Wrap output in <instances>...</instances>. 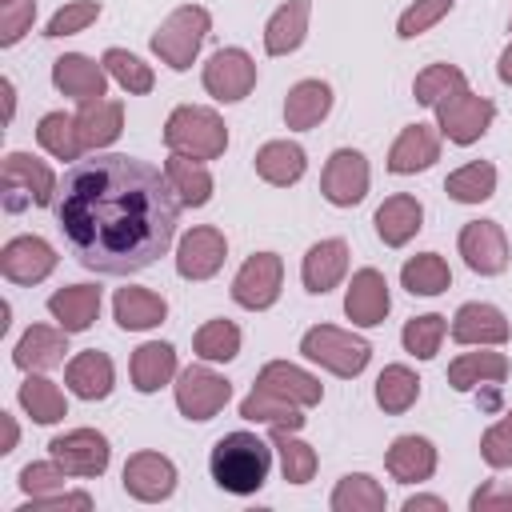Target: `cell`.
Masks as SVG:
<instances>
[{
	"instance_id": "1",
	"label": "cell",
	"mask_w": 512,
	"mask_h": 512,
	"mask_svg": "<svg viewBox=\"0 0 512 512\" xmlns=\"http://www.w3.org/2000/svg\"><path fill=\"white\" fill-rule=\"evenodd\" d=\"M180 196L168 176L136 156L76 160L56 192V228L80 268L128 276L156 264L176 236Z\"/></svg>"
},
{
	"instance_id": "2",
	"label": "cell",
	"mask_w": 512,
	"mask_h": 512,
	"mask_svg": "<svg viewBox=\"0 0 512 512\" xmlns=\"http://www.w3.org/2000/svg\"><path fill=\"white\" fill-rule=\"evenodd\" d=\"M212 480L232 496H252L264 488L272 468V448L256 432H228L212 448Z\"/></svg>"
},
{
	"instance_id": "3",
	"label": "cell",
	"mask_w": 512,
	"mask_h": 512,
	"mask_svg": "<svg viewBox=\"0 0 512 512\" xmlns=\"http://www.w3.org/2000/svg\"><path fill=\"white\" fill-rule=\"evenodd\" d=\"M164 144L192 160H216L228 148V128L212 108L180 104L164 124Z\"/></svg>"
},
{
	"instance_id": "4",
	"label": "cell",
	"mask_w": 512,
	"mask_h": 512,
	"mask_svg": "<svg viewBox=\"0 0 512 512\" xmlns=\"http://www.w3.org/2000/svg\"><path fill=\"white\" fill-rule=\"evenodd\" d=\"M208 28H212L208 8H200V4H180V8L168 12L164 24L152 32V52H156L160 64H168L172 72H184V68H192V60H196V52H200Z\"/></svg>"
},
{
	"instance_id": "5",
	"label": "cell",
	"mask_w": 512,
	"mask_h": 512,
	"mask_svg": "<svg viewBox=\"0 0 512 512\" xmlns=\"http://www.w3.org/2000/svg\"><path fill=\"white\" fill-rule=\"evenodd\" d=\"M300 352L312 364L328 368L332 376H360L368 368V360H372V344L368 340H360V336H352L344 328H332V324L308 328L304 340H300Z\"/></svg>"
},
{
	"instance_id": "6",
	"label": "cell",
	"mask_w": 512,
	"mask_h": 512,
	"mask_svg": "<svg viewBox=\"0 0 512 512\" xmlns=\"http://www.w3.org/2000/svg\"><path fill=\"white\" fill-rule=\"evenodd\" d=\"M0 188H4V208L8 212H20L24 204H36V208H48L56 204V176L44 160L28 156V152H8L4 156V172H0Z\"/></svg>"
},
{
	"instance_id": "7",
	"label": "cell",
	"mask_w": 512,
	"mask_h": 512,
	"mask_svg": "<svg viewBox=\"0 0 512 512\" xmlns=\"http://www.w3.org/2000/svg\"><path fill=\"white\" fill-rule=\"evenodd\" d=\"M496 120V104L488 96H476L468 88L444 96L436 104V128L452 140V144H476Z\"/></svg>"
},
{
	"instance_id": "8",
	"label": "cell",
	"mask_w": 512,
	"mask_h": 512,
	"mask_svg": "<svg viewBox=\"0 0 512 512\" xmlns=\"http://www.w3.org/2000/svg\"><path fill=\"white\" fill-rule=\"evenodd\" d=\"M280 284H284V264L276 252H256L240 264V272L232 276V300L248 312H264L280 300Z\"/></svg>"
},
{
	"instance_id": "9",
	"label": "cell",
	"mask_w": 512,
	"mask_h": 512,
	"mask_svg": "<svg viewBox=\"0 0 512 512\" xmlns=\"http://www.w3.org/2000/svg\"><path fill=\"white\" fill-rule=\"evenodd\" d=\"M228 400H232V384L204 364H192L176 376V408L188 420H212Z\"/></svg>"
},
{
	"instance_id": "10",
	"label": "cell",
	"mask_w": 512,
	"mask_h": 512,
	"mask_svg": "<svg viewBox=\"0 0 512 512\" xmlns=\"http://www.w3.org/2000/svg\"><path fill=\"white\" fill-rule=\"evenodd\" d=\"M204 88L208 96L224 100V104H236L244 100L252 88H256V64L244 48H220L208 56L204 64Z\"/></svg>"
},
{
	"instance_id": "11",
	"label": "cell",
	"mask_w": 512,
	"mask_h": 512,
	"mask_svg": "<svg viewBox=\"0 0 512 512\" xmlns=\"http://www.w3.org/2000/svg\"><path fill=\"white\" fill-rule=\"evenodd\" d=\"M320 192H324V200L336 204V208L360 204L364 192H368V160H364V152H356V148H336V152L328 156V164H324Z\"/></svg>"
},
{
	"instance_id": "12",
	"label": "cell",
	"mask_w": 512,
	"mask_h": 512,
	"mask_svg": "<svg viewBox=\"0 0 512 512\" xmlns=\"http://www.w3.org/2000/svg\"><path fill=\"white\" fill-rule=\"evenodd\" d=\"M48 452H52V460H56L68 476H100V472L108 468V456H112L108 440H104L96 428H72V432H64V436H56V440L48 444Z\"/></svg>"
},
{
	"instance_id": "13",
	"label": "cell",
	"mask_w": 512,
	"mask_h": 512,
	"mask_svg": "<svg viewBox=\"0 0 512 512\" xmlns=\"http://www.w3.org/2000/svg\"><path fill=\"white\" fill-rule=\"evenodd\" d=\"M224 256H228L224 232L212 228V224H200V228L184 232V240L176 248V272L184 280H208L224 268Z\"/></svg>"
},
{
	"instance_id": "14",
	"label": "cell",
	"mask_w": 512,
	"mask_h": 512,
	"mask_svg": "<svg viewBox=\"0 0 512 512\" xmlns=\"http://www.w3.org/2000/svg\"><path fill=\"white\" fill-rule=\"evenodd\" d=\"M124 492L144 504H160L176 492V464L160 452H136L124 464Z\"/></svg>"
},
{
	"instance_id": "15",
	"label": "cell",
	"mask_w": 512,
	"mask_h": 512,
	"mask_svg": "<svg viewBox=\"0 0 512 512\" xmlns=\"http://www.w3.org/2000/svg\"><path fill=\"white\" fill-rule=\"evenodd\" d=\"M460 256L480 276H500L508 268V240L496 220H468L460 228Z\"/></svg>"
},
{
	"instance_id": "16",
	"label": "cell",
	"mask_w": 512,
	"mask_h": 512,
	"mask_svg": "<svg viewBox=\"0 0 512 512\" xmlns=\"http://www.w3.org/2000/svg\"><path fill=\"white\" fill-rule=\"evenodd\" d=\"M52 84L68 100H76V104H96L108 92V68L96 64V60H88V56H80V52H64L52 64Z\"/></svg>"
},
{
	"instance_id": "17",
	"label": "cell",
	"mask_w": 512,
	"mask_h": 512,
	"mask_svg": "<svg viewBox=\"0 0 512 512\" xmlns=\"http://www.w3.org/2000/svg\"><path fill=\"white\" fill-rule=\"evenodd\" d=\"M52 268H56V252L40 236H16L0 248V272L12 284H40L44 276H52Z\"/></svg>"
},
{
	"instance_id": "18",
	"label": "cell",
	"mask_w": 512,
	"mask_h": 512,
	"mask_svg": "<svg viewBox=\"0 0 512 512\" xmlns=\"http://www.w3.org/2000/svg\"><path fill=\"white\" fill-rule=\"evenodd\" d=\"M388 308H392V296H388L384 272L360 268V272L352 276L348 292H344V312H348V320L360 324V328H376V324L388 316Z\"/></svg>"
},
{
	"instance_id": "19",
	"label": "cell",
	"mask_w": 512,
	"mask_h": 512,
	"mask_svg": "<svg viewBox=\"0 0 512 512\" xmlns=\"http://www.w3.org/2000/svg\"><path fill=\"white\" fill-rule=\"evenodd\" d=\"M452 340L456 344H476V348H496V344L508 340V320L496 304H484V300L460 304L456 316H452Z\"/></svg>"
},
{
	"instance_id": "20",
	"label": "cell",
	"mask_w": 512,
	"mask_h": 512,
	"mask_svg": "<svg viewBox=\"0 0 512 512\" xmlns=\"http://www.w3.org/2000/svg\"><path fill=\"white\" fill-rule=\"evenodd\" d=\"M440 160V132L432 124H408L396 144L388 148V172L396 176H412V172H424Z\"/></svg>"
},
{
	"instance_id": "21",
	"label": "cell",
	"mask_w": 512,
	"mask_h": 512,
	"mask_svg": "<svg viewBox=\"0 0 512 512\" xmlns=\"http://www.w3.org/2000/svg\"><path fill=\"white\" fill-rule=\"evenodd\" d=\"M64 352H68V332H64V328L32 324V328L16 340L12 360H16V368H24V372H48V368L64 364Z\"/></svg>"
},
{
	"instance_id": "22",
	"label": "cell",
	"mask_w": 512,
	"mask_h": 512,
	"mask_svg": "<svg viewBox=\"0 0 512 512\" xmlns=\"http://www.w3.org/2000/svg\"><path fill=\"white\" fill-rule=\"evenodd\" d=\"M256 388H268V392H276V396H284V400H292L300 408H312V404L324 400V384L312 372H304V368H296L288 360L264 364L260 376H256Z\"/></svg>"
},
{
	"instance_id": "23",
	"label": "cell",
	"mask_w": 512,
	"mask_h": 512,
	"mask_svg": "<svg viewBox=\"0 0 512 512\" xmlns=\"http://www.w3.org/2000/svg\"><path fill=\"white\" fill-rule=\"evenodd\" d=\"M344 272H348V244H344V240L332 236V240H320V244H312V248L304 252L300 280H304L308 292L324 296L328 288H336V284L344 280Z\"/></svg>"
},
{
	"instance_id": "24",
	"label": "cell",
	"mask_w": 512,
	"mask_h": 512,
	"mask_svg": "<svg viewBox=\"0 0 512 512\" xmlns=\"http://www.w3.org/2000/svg\"><path fill=\"white\" fill-rule=\"evenodd\" d=\"M64 384H68V392L80 396V400H104V396L112 392V384H116V368H112V360H108L104 352L88 348V352H76V356L68 360Z\"/></svg>"
},
{
	"instance_id": "25",
	"label": "cell",
	"mask_w": 512,
	"mask_h": 512,
	"mask_svg": "<svg viewBox=\"0 0 512 512\" xmlns=\"http://www.w3.org/2000/svg\"><path fill=\"white\" fill-rule=\"evenodd\" d=\"M420 220H424V208H420V200L408 196V192L388 196V200L376 208V216H372L376 236H380L388 248H404V244L420 232Z\"/></svg>"
},
{
	"instance_id": "26",
	"label": "cell",
	"mask_w": 512,
	"mask_h": 512,
	"mask_svg": "<svg viewBox=\"0 0 512 512\" xmlns=\"http://www.w3.org/2000/svg\"><path fill=\"white\" fill-rule=\"evenodd\" d=\"M48 312L64 332H84L100 316V288L96 284H68L48 296Z\"/></svg>"
},
{
	"instance_id": "27",
	"label": "cell",
	"mask_w": 512,
	"mask_h": 512,
	"mask_svg": "<svg viewBox=\"0 0 512 512\" xmlns=\"http://www.w3.org/2000/svg\"><path fill=\"white\" fill-rule=\"evenodd\" d=\"M308 12H312V0H288L280 4L268 24H264V52L268 56H288L304 44V32H308Z\"/></svg>"
},
{
	"instance_id": "28",
	"label": "cell",
	"mask_w": 512,
	"mask_h": 512,
	"mask_svg": "<svg viewBox=\"0 0 512 512\" xmlns=\"http://www.w3.org/2000/svg\"><path fill=\"white\" fill-rule=\"evenodd\" d=\"M328 112H332V88L324 80H300L284 96V124L296 132L316 128Z\"/></svg>"
},
{
	"instance_id": "29",
	"label": "cell",
	"mask_w": 512,
	"mask_h": 512,
	"mask_svg": "<svg viewBox=\"0 0 512 512\" xmlns=\"http://www.w3.org/2000/svg\"><path fill=\"white\" fill-rule=\"evenodd\" d=\"M384 464H388L392 480L420 484V480H428L436 472V448L424 436H396L392 448H388V456H384Z\"/></svg>"
},
{
	"instance_id": "30",
	"label": "cell",
	"mask_w": 512,
	"mask_h": 512,
	"mask_svg": "<svg viewBox=\"0 0 512 512\" xmlns=\"http://www.w3.org/2000/svg\"><path fill=\"white\" fill-rule=\"evenodd\" d=\"M252 164H256V176H260V180H268V184H276V188H288V184H296V180L304 176L308 156H304V148L292 144V140H268V144L256 152Z\"/></svg>"
},
{
	"instance_id": "31",
	"label": "cell",
	"mask_w": 512,
	"mask_h": 512,
	"mask_svg": "<svg viewBox=\"0 0 512 512\" xmlns=\"http://www.w3.org/2000/svg\"><path fill=\"white\" fill-rule=\"evenodd\" d=\"M124 128V104L120 100H96V104H80L76 112V132L84 148H108Z\"/></svg>"
},
{
	"instance_id": "32",
	"label": "cell",
	"mask_w": 512,
	"mask_h": 512,
	"mask_svg": "<svg viewBox=\"0 0 512 512\" xmlns=\"http://www.w3.org/2000/svg\"><path fill=\"white\" fill-rule=\"evenodd\" d=\"M164 176H168L172 192L180 196V204L204 208V204L212 200V172L204 168V160H192V156L172 152V156L164 160Z\"/></svg>"
},
{
	"instance_id": "33",
	"label": "cell",
	"mask_w": 512,
	"mask_h": 512,
	"mask_svg": "<svg viewBox=\"0 0 512 512\" xmlns=\"http://www.w3.org/2000/svg\"><path fill=\"white\" fill-rule=\"evenodd\" d=\"M112 312H116V324L124 332H144V328H156L164 316H168V304L160 292H148V288H120L116 300H112Z\"/></svg>"
},
{
	"instance_id": "34",
	"label": "cell",
	"mask_w": 512,
	"mask_h": 512,
	"mask_svg": "<svg viewBox=\"0 0 512 512\" xmlns=\"http://www.w3.org/2000/svg\"><path fill=\"white\" fill-rule=\"evenodd\" d=\"M176 376V348L148 340L132 352V388L136 392H160Z\"/></svg>"
},
{
	"instance_id": "35",
	"label": "cell",
	"mask_w": 512,
	"mask_h": 512,
	"mask_svg": "<svg viewBox=\"0 0 512 512\" xmlns=\"http://www.w3.org/2000/svg\"><path fill=\"white\" fill-rule=\"evenodd\" d=\"M508 376L504 352H464L448 364V384L456 392H472L476 384H500Z\"/></svg>"
},
{
	"instance_id": "36",
	"label": "cell",
	"mask_w": 512,
	"mask_h": 512,
	"mask_svg": "<svg viewBox=\"0 0 512 512\" xmlns=\"http://www.w3.org/2000/svg\"><path fill=\"white\" fill-rule=\"evenodd\" d=\"M240 416L252 420V424H272V428H304V408L268 392V388H252L244 400H240Z\"/></svg>"
},
{
	"instance_id": "37",
	"label": "cell",
	"mask_w": 512,
	"mask_h": 512,
	"mask_svg": "<svg viewBox=\"0 0 512 512\" xmlns=\"http://www.w3.org/2000/svg\"><path fill=\"white\" fill-rule=\"evenodd\" d=\"M16 400H20V408H24L36 424H56V420L68 416V400H64V392H60L48 376H40V372H28V380L20 384Z\"/></svg>"
},
{
	"instance_id": "38",
	"label": "cell",
	"mask_w": 512,
	"mask_h": 512,
	"mask_svg": "<svg viewBox=\"0 0 512 512\" xmlns=\"http://www.w3.org/2000/svg\"><path fill=\"white\" fill-rule=\"evenodd\" d=\"M420 396V376L408 368V364H388L380 376H376V404L392 416L408 412Z\"/></svg>"
},
{
	"instance_id": "39",
	"label": "cell",
	"mask_w": 512,
	"mask_h": 512,
	"mask_svg": "<svg viewBox=\"0 0 512 512\" xmlns=\"http://www.w3.org/2000/svg\"><path fill=\"white\" fill-rule=\"evenodd\" d=\"M272 448L280 456V472L288 484H308L316 476V448L304 444L292 428H272Z\"/></svg>"
},
{
	"instance_id": "40",
	"label": "cell",
	"mask_w": 512,
	"mask_h": 512,
	"mask_svg": "<svg viewBox=\"0 0 512 512\" xmlns=\"http://www.w3.org/2000/svg\"><path fill=\"white\" fill-rule=\"evenodd\" d=\"M384 504V488L364 472H348L332 488V512H384Z\"/></svg>"
},
{
	"instance_id": "41",
	"label": "cell",
	"mask_w": 512,
	"mask_h": 512,
	"mask_svg": "<svg viewBox=\"0 0 512 512\" xmlns=\"http://www.w3.org/2000/svg\"><path fill=\"white\" fill-rule=\"evenodd\" d=\"M444 192H448L456 204H484V200L496 192V168H492L488 160H472V164L448 172Z\"/></svg>"
},
{
	"instance_id": "42",
	"label": "cell",
	"mask_w": 512,
	"mask_h": 512,
	"mask_svg": "<svg viewBox=\"0 0 512 512\" xmlns=\"http://www.w3.org/2000/svg\"><path fill=\"white\" fill-rule=\"evenodd\" d=\"M400 284H404L412 296H440V292L452 284V272H448L444 256H436V252H420V256L404 260V268H400Z\"/></svg>"
},
{
	"instance_id": "43",
	"label": "cell",
	"mask_w": 512,
	"mask_h": 512,
	"mask_svg": "<svg viewBox=\"0 0 512 512\" xmlns=\"http://www.w3.org/2000/svg\"><path fill=\"white\" fill-rule=\"evenodd\" d=\"M36 140H40V148H44L48 156H56V160H80V152H84L80 132H76V116H64V112L40 116Z\"/></svg>"
},
{
	"instance_id": "44",
	"label": "cell",
	"mask_w": 512,
	"mask_h": 512,
	"mask_svg": "<svg viewBox=\"0 0 512 512\" xmlns=\"http://www.w3.org/2000/svg\"><path fill=\"white\" fill-rule=\"evenodd\" d=\"M460 88H468V80H464V72H460L456 64H428V68L416 76L412 96H416V104L436 108L444 96H452V92H460Z\"/></svg>"
},
{
	"instance_id": "45",
	"label": "cell",
	"mask_w": 512,
	"mask_h": 512,
	"mask_svg": "<svg viewBox=\"0 0 512 512\" xmlns=\"http://www.w3.org/2000/svg\"><path fill=\"white\" fill-rule=\"evenodd\" d=\"M192 348H196L200 360L224 364V360H232V356L240 352V328H236L232 320H208V324L196 332Z\"/></svg>"
},
{
	"instance_id": "46",
	"label": "cell",
	"mask_w": 512,
	"mask_h": 512,
	"mask_svg": "<svg viewBox=\"0 0 512 512\" xmlns=\"http://www.w3.org/2000/svg\"><path fill=\"white\" fill-rule=\"evenodd\" d=\"M100 64L108 68V76H112L128 96L152 92V68H148L140 56H132V52H124V48H108Z\"/></svg>"
},
{
	"instance_id": "47",
	"label": "cell",
	"mask_w": 512,
	"mask_h": 512,
	"mask_svg": "<svg viewBox=\"0 0 512 512\" xmlns=\"http://www.w3.org/2000/svg\"><path fill=\"white\" fill-rule=\"evenodd\" d=\"M444 332H448L444 316L428 312V316H412V320L404 324L400 340H404V352H412L416 360H432V356L440 352V340H444Z\"/></svg>"
},
{
	"instance_id": "48",
	"label": "cell",
	"mask_w": 512,
	"mask_h": 512,
	"mask_svg": "<svg viewBox=\"0 0 512 512\" xmlns=\"http://www.w3.org/2000/svg\"><path fill=\"white\" fill-rule=\"evenodd\" d=\"M448 12H452V0H416V4H408V8L400 12V20H396V36L412 40V36L428 32L432 24H440Z\"/></svg>"
},
{
	"instance_id": "49",
	"label": "cell",
	"mask_w": 512,
	"mask_h": 512,
	"mask_svg": "<svg viewBox=\"0 0 512 512\" xmlns=\"http://www.w3.org/2000/svg\"><path fill=\"white\" fill-rule=\"evenodd\" d=\"M100 16V4L96 0H72L64 8H56V16L48 20L44 36H72V32H84L88 24H96Z\"/></svg>"
},
{
	"instance_id": "50",
	"label": "cell",
	"mask_w": 512,
	"mask_h": 512,
	"mask_svg": "<svg viewBox=\"0 0 512 512\" xmlns=\"http://www.w3.org/2000/svg\"><path fill=\"white\" fill-rule=\"evenodd\" d=\"M480 456H484L488 468H512V412H504L480 436Z\"/></svg>"
},
{
	"instance_id": "51",
	"label": "cell",
	"mask_w": 512,
	"mask_h": 512,
	"mask_svg": "<svg viewBox=\"0 0 512 512\" xmlns=\"http://www.w3.org/2000/svg\"><path fill=\"white\" fill-rule=\"evenodd\" d=\"M64 468L56 464V460H40V464H24L20 468V492L24 496H44V492H60L64 488Z\"/></svg>"
},
{
	"instance_id": "52",
	"label": "cell",
	"mask_w": 512,
	"mask_h": 512,
	"mask_svg": "<svg viewBox=\"0 0 512 512\" xmlns=\"http://www.w3.org/2000/svg\"><path fill=\"white\" fill-rule=\"evenodd\" d=\"M32 20H36V0H16L8 8H0V44H16L24 32H32Z\"/></svg>"
},
{
	"instance_id": "53",
	"label": "cell",
	"mask_w": 512,
	"mask_h": 512,
	"mask_svg": "<svg viewBox=\"0 0 512 512\" xmlns=\"http://www.w3.org/2000/svg\"><path fill=\"white\" fill-rule=\"evenodd\" d=\"M68 508H76V512H88L92 508V496L88 492H44V496H28V504L20 508V512H68Z\"/></svg>"
},
{
	"instance_id": "54",
	"label": "cell",
	"mask_w": 512,
	"mask_h": 512,
	"mask_svg": "<svg viewBox=\"0 0 512 512\" xmlns=\"http://www.w3.org/2000/svg\"><path fill=\"white\" fill-rule=\"evenodd\" d=\"M472 512H512V480H488L468 500Z\"/></svg>"
},
{
	"instance_id": "55",
	"label": "cell",
	"mask_w": 512,
	"mask_h": 512,
	"mask_svg": "<svg viewBox=\"0 0 512 512\" xmlns=\"http://www.w3.org/2000/svg\"><path fill=\"white\" fill-rule=\"evenodd\" d=\"M424 508H428V512H444L448 504H444L440 496H408V500H404V512H424Z\"/></svg>"
},
{
	"instance_id": "56",
	"label": "cell",
	"mask_w": 512,
	"mask_h": 512,
	"mask_svg": "<svg viewBox=\"0 0 512 512\" xmlns=\"http://www.w3.org/2000/svg\"><path fill=\"white\" fill-rule=\"evenodd\" d=\"M0 424H4V444H0V452H12V448H16V440H20L16 416H12V412H0Z\"/></svg>"
},
{
	"instance_id": "57",
	"label": "cell",
	"mask_w": 512,
	"mask_h": 512,
	"mask_svg": "<svg viewBox=\"0 0 512 512\" xmlns=\"http://www.w3.org/2000/svg\"><path fill=\"white\" fill-rule=\"evenodd\" d=\"M0 92H4V120H12V112H16V88H12V80H0Z\"/></svg>"
},
{
	"instance_id": "58",
	"label": "cell",
	"mask_w": 512,
	"mask_h": 512,
	"mask_svg": "<svg viewBox=\"0 0 512 512\" xmlns=\"http://www.w3.org/2000/svg\"><path fill=\"white\" fill-rule=\"evenodd\" d=\"M496 72H500V80H504V84H512V44L500 52V64H496Z\"/></svg>"
},
{
	"instance_id": "59",
	"label": "cell",
	"mask_w": 512,
	"mask_h": 512,
	"mask_svg": "<svg viewBox=\"0 0 512 512\" xmlns=\"http://www.w3.org/2000/svg\"><path fill=\"white\" fill-rule=\"evenodd\" d=\"M8 4H16V0H0V8H8Z\"/></svg>"
},
{
	"instance_id": "60",
	"label": "cell",
	"mask_w": 512,
	"mask_h": 512,
	"mask_svg": "<svg viewBox=\"0 0 512 512\" xmlns=\"http://www.w3.org/2000/svg\"><path fill=\"white\" fill-rule=\"evenodd\" d=\"M508 24H512V16H508Z\"/></svg>"
}]
</instances>
